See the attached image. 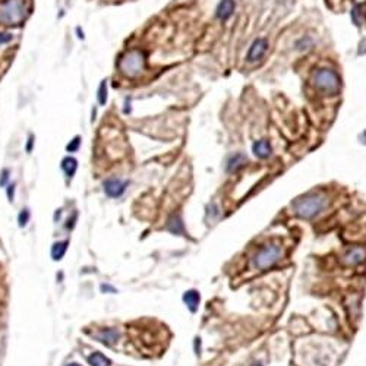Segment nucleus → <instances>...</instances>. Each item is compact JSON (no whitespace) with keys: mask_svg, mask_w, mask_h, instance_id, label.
Wrapping results in <instances>:
<instances>
[{"mask_svg":"<svg viewBox=\"0 0 366 366\" xmlns=\"http://www.w3.org/2000/svg\"><path fill=\"white\" fill-rule=\"evenodd\" d=\"M119 69L125 76L136 78L145 69V55L141 50H131L119 60Z\"/></svg>","mask_w":366,"mask_h":366,"instance_id":"obj_1","label":"nucleus"},{"mask_svg":"<svg viewBox=\"0 0 366 366\" xmlns=\"http://www.w3.org/2000/svg\"><path fill=\"white\" fill-rule=\"evenodd\" d=\"M325 205H327V199L322 195H307L305 198L297 199L293 204V210L302 219H312L321 213Z\"/></svg>","mask_w":366,"mask_h":366,"instance_id":"obj_2","label":"nucleus"},{"mask_svg":"<svg viewBox=\"0 0 366 366\" xmlns=\"http://www.w3.org/2000/svg\"><path fill=\"white\" fill-rule=\"evenodd\" d=\"M312 82L317 89L327 95H336L341 88L340 76L333 69H318L312 76Z\"/></svg>","mask_w":366,"mask_h":366,"instance_id":"obj_3","label":"nucleus"},{"mask_svg":"<svg viewBox=\"0 0 366 366\" xmlns=\"http://www.w3.org/2000/svg\"><path fill=\"white\" fill-rule=\"evenodd\" d=\"M27 15L22 0H6L0 6V22L5 25H19Z\"/></svg>","mask_w":366,"mask_h":366,"instance_id":"obj_4","label":"nucleus"},{"mask_svg":"<svg viewBox=\"0 0 366 366\" xmlns=\"http://www.w3.org/2000/svg\"><path fill=\"white\" fill-rule=\"evenodd\" d=\"M281 258V249L277 245H267L258 250L252 259V267L258 270H267L273 267Z\"/></svg>","mask_w":366,"mask_h":366,"instance_id":"obj_5","label":"nucleus"},{"mask_svg":"<svg viewBox=\"0 0 366 366\" xmlns=\"http://www.w3.org/2000/svg\"><path fill=\"white\" fill-rule=\"evenodd\" d=\"M268 50V43L265 38H256L252 45L249 47L248 51V60L249 62H258L259 59L264 58V55Z\"/></svg>","mask_w":366,"mask_h":366,"instance_id":"obj_6","label":"nucleus"},{"mask_svg":"<svg viewBox=\"0 0 366 366\" xmlns=\"http://www.w3.org/2000/svg\"><path fill=\"white\" fill-rule=\"evenodd\" d=\"M126 186H128V182H123V180H120V179H109V180H106V183H104L106 193H107L109 196H112V198L120 196V195L125 192Z\"/></svg>","mask_w":366,"mask_h":366,"instance_id":"obj_7","label":"nucleus"},{"mask_svg":"<svg viewBox=\"0 0 366 366\" xmlns=\"http://www.w3.org/2000/svg\"><path fill=\"white\" fill-rule=\"evenodd\" d=\"M234 9H236L234 0H220V3L216 8V16L220 21H227L234 14Z\"/></svg>","mask_w":366,"mask_h":366,"instance_id":"obj_8","label":"nucleus"},{"mask_svg":"<svg viewBox=\"0 0 366 366\" xmlns=\"http://www.w3.org/2000/svg\"><path fill=\"white\" fill-rule=\"evenodd\" d=\"M246 163H248L246 155H243L242 152H237V154H234L232 157H229L227 164H226V170H227L229 173H236V172H239L242 167H245Z\"/></svg>","mask_w":366,"mask_h":366,"instance_id":"obj_9","label":"nucleus"},{"mask_svg":"<svg viewBox=\"0 0 366 366\" xmlns=\"http://www.w3.org/2000/svg\"><path fill=\"white\" fill-rule=\"evenodd\" d=\"M252 152H253L255 157L263 159L264 160V159H268V157L273 154V146H271V144H270L268 141L261 139V141L253 142V145H252Z\"/></svg>","mask_w":366,"mask_h":366,"instance_id":"obj_10","label":"nucleus"},{"mask_svg":"<svg viewBox=\"0 0 366 366\" xmlns=\"http://www.w3.org/2000/svg\"><path fill=\"white\" fill-rule=\"evenodd\" d=\"M366 252L362 248H353L344 255V263L349 265H357L365 261Z\"/></svg>","mask_w":366,"mask_h":366,"instance_id":"obj_11","label":"nucleus"},{"mask_svg":"<svg viewBox=\"0 0 366 366\" xmlns=\"http://www.w3.org/2000/svg\"><path fill=\"white\" fill-rule=\"evenodd\" d=\"M183 302L185 305L188 306L190 312H196L198 310V306H199V302H201V296L199 293L196 290H188V292L183 294Z\"/></svg>","mask_w":366,"mask_h":366,"instance_id":"obj_12","label":"nucleus"},{"mask_svg":"<svg viewBox=\"0 0 366 366\" xmlns=\"http://www.w3.org/2000/svg\"><path fill=\"white\" fill-rule=\"evenodd\" d=\"M167 230L172 232L173 234H183L185 233V226L182 223V219L179 216H175L169 220V224H167Z\"/></svg>","mask_w":366,"mask_h":366,"instance_id":"obj_13","label":"nucleus"},{"mask_svg":"<svg viewBox=\"0 0 366 366\" xmlns=\"http://www.w3.org/2000/svg\"><path fill=\"white\" fill-rule=\"evenodd\" d=\"M68 245H69V242H68V240L55 243V245H53V248H51V258H53L55 261H60V259L65 256V253H66Z\"/></svg>","mask_w":366,"mask_h":366,"instance_id":"obj_14","label":"nucleus"},{"mask_svg":"<svg viewBox=\"0 0 366 366\" xmlns=\"http://www.w3.org/2000/svg\"><path fill=\"white\" fill-rule=\"evenodd\" d=\"M98 338L104 344H113V343H116L117 338H119V333H117L116 330H113V328H107V330H104V331H101L98 334Z\"/></svg>","mask_w":366,"mask_h":366,"instance_id":"obj_15","label":"nucleus"},{"mask_svg":"<svg viewBox=\"0 0 366 366\" xmlns=\"http://www.w3.org/2000/svg\"><path fill=\"white\" fill-rule=\"evenodd\" d=\"M76 167H78V161L75 160L73 157H66V159H63V161H62V169H63V172L69 176V177H72L75 175Z\"/></svg>","mask_w":366,"mask_h":366,"instance_id":"obj_16","label":"nucleus"},{"mask_svg":"<svg viewBox=\"0 0 366 366\" xmlns=\"http://www.w3.org/2000/svg\"><path fill=\"white\" fill-rule=\"evenodd\" d=\"M88 362L91 366H110V360L102 353H94L88 357Z\"/></svg>","mask_w":366,"mask_h":366,"instance_id":"obj_17","label":"nucleus"},{"mask_svg":"<svg viewBox=\"0 0 366 366\" xmlns=\"http://www.w3.org/2000/svg\"><path fill=\"white\" fill-rule=\"evenodd\" d=\"M107 98H109V88H107V79H102L101 82H100L98 91H97V100H98V104H100V106H106V102H107Z\"/></svg>","mask_w":366,"mask_h":366,"instance_id":"obj_18","label":"nucleus"},{"mask_svg":"<svg viewBox=\"0 0 366 366\" xmlns=\"http://www.w3.org/2000/svg\"><path fill=\"white\" fill-rule=\"evenodd\" d=\"M79 146H81V136H75L72 141L66 145V151L68 152H75V151L79 149Z\"/></svg>","mask_w":366,"mask_h":366,"instance_id":"obj_19","label":"nucleus"},{"mask_svg":"<svg viewBox=\"0 0 366 366\" xmlns=\"http://www.w3.org/2000/svg\"><path fill=\"white\" fill-rule=\"evenodd\" d=\"M28 220H29L28 210H22V211H21V214H19V217H18V223H19V226H21V227L27 226Z\"/></svg>","mask_w":366,"mask_h":366,"instance_id":"obj_20","label":"nucleus"},{"mask_svg":"<svg viewBox=\"0 0 366 366\" xmlns=\"http://www.w3.org/2000/svg\"><path fill=\"white\" fill-rule=\"evenodd\" d=\"M9 41H12V34H9V32H2V31H0V45H2V44H8Z\"/></svg>","mask_w":366,"mask_h":366,"instance_id":"obj_21","label":"nucleus"},{"mask_svg":"<svg viewBox=\"0 0 366 366\" xmlns=\"http://www.w3.org/2000/svg\"><path fill=\"white\" fill-rule=\"evenodd\" d=\"M351 18H353V21H354L356 25H360V24H359V22H360V21H359V6H354V8H353V11H351Z\"/></svg>","mask_w":366,"mask_h":366,"instance_id":"obj_22","label":"nucleus"},{"mask_svg":"<svg viewBox=\"0 0 366 366\" xmlns=\"http://www.w3.org/2000/svg\"><path fill=\"white\" fill-rule=\"evenodd\" d=\"M9 170H3L2 172V179H0V186H5L6 182H8V177H9Z\"/></svg>","mask_w":366,"mask_h":366,"instance_id":"obj_23","label":"nucleus"},{"mask_svg":"<svg viewBox=\"0 0 366 366\" xmlns=\"http://www.w3.org/2000/svg\"><path fill=\"white\" fill-rule=\"evenodd\" d=\"M14 185H11L9 186V189H8V196H9V201H14Z\"/></svg>","mask_w":366,"mask_h":366,"instance_id":"obj_24","label":"nucleus"},{"mask_svg":"<svg viewBox=\"0 0 366 366\" xmlns=\"http://www.w3.org/2000/svg\"><path fill=\"white\" fill-rule=\"evenodd\" d=\"M32 144H34V136L31 135L28 138V145H27V151L28 152H31V149H32Z\"/></svg>","mask_w":366,"mask_h":366,"instance_id":"obj_25","label":"nucleus"},{"mask_svg":"<svg viewBox=\"0 0 366 366\" xmlns=\"http://www.w3.org/2000/svg\"><path fill=\"white\" fill-rule=\"evenodd\" d=\"M360 139H362V142H363V144H365V145H366V131L363 132L362 135H360Z\"/></svg>","mask_w":366,"mask_h":366,"instance_id":"obj_26","label":"nucleus"},{"mask_svg":"<svg viewBox=\"0 0 366 366\" xmlns=\"http://www.w3.org/2000/svg\"><path fill=\"white\" fill-rule=\"evenodd\" d=\"M68 366H81V365H78V363H71V365H68Z\"/></svg>","mask_w":366,"mask_h":366,"instance_id":"obj_27","label":"nucleus"}]
</instances>
